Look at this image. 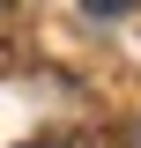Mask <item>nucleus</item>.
<instances>
[{
	"label": "nucleus",
	"mask_w": 141,
	"mask_h": 148,
	"mask_svg": "<svg viewBox=\"0 0 141 148\" xmlns=\"http://www.w3.org/2000/svg\"><path fill=\"white\" fill-rule=\"evenodd\" d=\"M0 8H8V0H0Z\"/></svg>",
	"instance_id": "2"
},
{
	"label": "nucleus",
	"mask_w": 141,
	"mask_h": 148,
	"mask_svg": "<svg viewBox=\"0 0 141 148\" xmlns=\"http://www.w3.org/2000/svg\"><path fill=\"white\" fill-rule=\"evenodd\" d=\"M89 15H126V8H141V0H82Z\"/></svg>",
	"instance_id": "1"
}]
</instances>
